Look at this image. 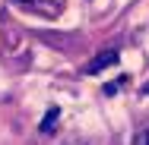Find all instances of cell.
Instances as JSON below:
<instances>
[{
  "instance_id": "4",
  "label": "cell",
  "mask_w": 149,
  "mask_h": 145,
  "mask_svg": "<svg viewBox=\"0 0 149 145\" xmlns=\"http://www.w3.org/2000/svg\"><path fill=\"white\" fill-rule=\"evenodd\" d=\"M67 145H92V142H89V139H70Z\"/></svg>"
},
{
  "instance_id": "2",
  "label": "cell",
  "mask_w": 149,
  "mask_h": 145,
  "mask_svg": "<svg viewBox=\"0 0 149 145\" xmlns=\"http://www.w3.org/2000/svg\"><path fill=\"white\" fill-rule=\"evenodd\" d=\"M57 117H60L57 107H48V114H45V120H41L38 129H41V133H54V129H57Z\"/></svg>"
},
{
  "instance_id": "1",
  "label": "cell",
  "mask_w": 149,
  "mask_h": 145,
  "mask_svg": "<svg viewBox=\"0 0 149 145\" xmlns=\"http://www.w3.org/2000/svg\"><path fill=\"white\" fill-rule=\"evenodd\" d=\"M118 51H102V54H95V57L89 60V63H86V66H83V73H86V76H98V73H102V69H108V66H114V63H118Z\"/></svg>"
},
{
  "instance_id": "3",
  "label": "cell",
  "mask_w": 149,
  "mask_h": 145,
  "mask_svg": "<svg viewBox=\"0 0 149 145\" xmlns=\"http://www.w3.org/2000/svg\"><path fill=\"white\" fill-rule=\"evenodd\" d=\"M124 82H127V79H124V76H120V79H114V82H108V85L102 88V91H105V95H114V91H118V88L124 85Z\"/></svg>"
},
{
  "instance_id": "5",
  "label": "cell",
  "mask_w": 149,
  "mask_h": 145,
  "mask_svg": "<svg viewBox=\"0 0 149 145\" xmlns=\"http://www.w3.org/2000/svg\"><path fill=\"white\" fill-rule=\"evenodd\" d=\"M140 145H149V129L143 133V136H140Z\"/></svg>"
},
{
  "instance_id": "6",
  "label": "cell",
  "mask_w": 149,
  "mask_h": 145,
  "mask_svg": "<svg viewBox=\"0 0 149 145\" xmlns=\"http://www.w3.org/2000/svg\"><path fill=\"white\" fill-rule=\"evenodd\" d=\"M19 3H29V0H19Z\"/></svg>"
}]
</instances>
